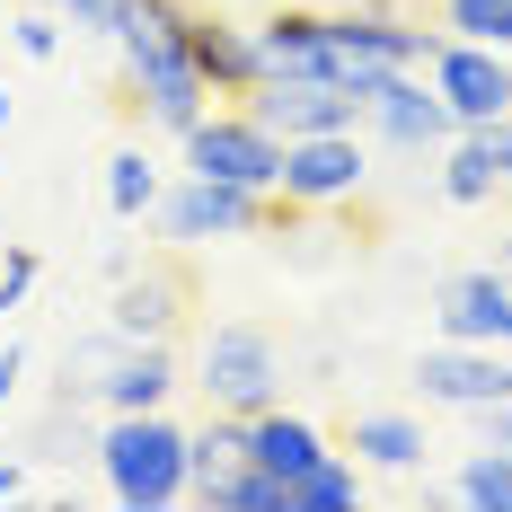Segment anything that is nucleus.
<instances>
[{
    "instance_id": "1",
    "label": "nucleus",
    "mask_w": 512,
    "mask_h": 512,
    "mask_svg": "<svg viewBox=\"0 0 512 512\" xmlns=\"http://www.w3.org/2000/svg\"><path fill=\"white\" fill-rule=\"evenodd\" d=\"M115 71H124V106L142 115V133H186L212 106V80L186 53V0H159L151 18L115 45Z\"/></svg>"
},
{
    "instance_id": "2",
    "label": "nucleus",
    "mask_w": 512,
    "mask_h": 512,
    "mask_svg": "<svg viewBox=\"0 0 512 512\" xmlns=\"http://www.w3.org/2000/svg\"><path fill=\"white\" fill-rule=\"evenodd\" d=\"M98 468H106V495H115V504H133V512L186 504V424H177L168 407L106 415Z\"/></svg>"
},
{
    "instance_id": "3",
    "label": "nucleus",
    "mask_w": 512,
    "mask_h": 512,
    "mask_svg": "<svg viewBox=\"0 0 512 512\" xmlns=\"http://www.w3.org/2000/svg\"><path fill=\"white\" fill-rule=\"evenodd\" d=\"M186 389H204V407H221V415L283 407V345H274V327H256V318H221V327H204V336H195Z\"/></svg>"
},
{
    "instance_id": "4",
    "label": "nucleus",
    "mask_w": 512,
    "mask_h": 512,
    "mask_svg": "<svg viewBox=\"0 0 512 512\" xmlns=\"http://www.w3.org/2000/svg\"><path fill=\"white\" fill-rule=\"evenodd\" d=\"M159 239L168 248H212V239H256V230H283V195H248V186H221V177H177L159 186Z\"/></svg>"
},
{
    "instance_id": "5",
    "label": "nucleus",
    "mask_w": 512,
    "mask_h": 512,
    "mask_svg": "<svg viewBox=\"0 0 512 512\" xmlns=\"http://www.w3.org/2000/svg\"><path fill=\"white\" fill-rule=\"evenodd\" d=\"M177 142H186V177H221V186H248V195L283 186V142L256 124L248 106H204Z\"/></svg>"
},
{
    "instance_id": "6",
    "label": "nucleus",
    "mask_w": 512,
    "mask_h": 512,
    "mask_svg": "<svg viewBox=\"0 0 512 512\" xmlns=\"http://www.w3.org/2000/svg\"><path fill=\"white\" fill-rule=\"evenodd\" d=\"M115 274V301H106V327L115 336H133V345H177V327H186V309H195V274H186V248L177 256H115L106 265Z\"/></svg>"
},
{
    "instance_id": "7",
    "label": "nucleus",
    "mask_w": 512,
    "mask_h": 512,
    "mask_svg": "<svg viewBox=\"0 0 512 512\" xmlns=\"http://www.w3.org/2000/svg\"><path fill=\"white\" fill-rule=\"evenodd\" d=\"M362 186H371V142H362V124L283 142V186H274L283 212H336V204H354Z\"/></svg>"
},
{
    "instance_id": "8",
    "label": "nucleus",
    "mask_w": 512,
    "mask_h": 512,
    "mask_svg": "<svg viewBox=\"0 0 512 512\" xmlns=\"http://www.w3.org/2000/svg\"><path fill=\"white\" fill-rule=\"evenodd\" d=\"M415 398L424 407H460V415L512 398V345H460V336L424 345L415 354Z\"/></svg>"
},
{
    "instance_id": "9",
    "label": "nucleus",
    "mask_w": 512,
    "mask_h": 512,
    "mask_svg": "<svg viewBox=\"0 0 512 512\" xmlns=\"http://www.w3.org/2000/svg\"><path fill=\"white\" fill-rule=\"evenodd\" d=\"M424 80L442 89V106H451L460 124H495V115H512V53H504V45L442 36L433 62H424Z\"/></svg>"
},
{
    "instance_id": "10",
    "label": "nucleus",
    "mask_w": 512,
    "mask_h": 512,
    "mask_svg": "<svg viewBox=\"0 0 512 512\" xmlns=\"http://www.w3.org/2000/svg\"><path fill=\"white\" fill-rule=\"evenodd\" d=\"M239 106H248L274 142H301V133H345V124H362V98L345 89V80H256Z\"/></svg>"
},
{
    "instance_id": "11",
    "label": "nucleus",
    "mask_w": 512,
    "mask_h": 512,
    "mask_svg": "<svg viewBox=\"0 0 512 512\" xmlns=\"http://www.w3.org/2000/svg\"><path fill=\"white\" fill-rule=\"evenodd\" d=\"M362 133L389 142V151H442V142L460 133V115L442 106V89H433L424 71H389L380 98L362 106Z\"/></svg>"
},
{
    "instance_id": "12",
    "label": "nucleus",
    "mask_w": 512,
    "mask_h": 512,
    "mask_svg": "<svg viewBox=\"0 0 512 512\" xmlns=\"http://www.w3.org/2000/svg\"><path fill=\"white\" fill-rule=\"evenodd\" d=\"M256 62L265 80H336V36H327V9H301V0H274L256 9Z\"/></svg>"
},
{
    "instance_id": "13",
    "label": "nucleus",
    "mask_w": 512,
    "mask_h": 512,
    "mask_svg": "<svg viewBox=\"0 0 512 512\" xmlns=\"http://www.w3.org/2000/svg\"><path fill=\"white\" fill-rule=\"evenodd\" d=\"M186 53H195V71L212 80V98H248L256 80H265L256 27H248V18H230L221 0H186Z\"/></svg>"
},
{
    "instance_id": "14",
    "label": "nucleus",
    "mask_w": 512,
    "mask_h": 512,
    "mask_svg": "<svg viewBox=\"0 0 512 512\" xmlns=\"http://www.w3.org/2000/svg\"><path fill=\"white\" fill-rule=\"evenodd\" d=\"M433 318H442V336H460V345H512V274L504 265H460V274H442Z\"/></svg>"
},
{
    "instance_id": "15",
    "label": "nucleus",
    "mask_w": 512,
    "mask_h": 512,
    "mask_svg": "<svg viewBox=\"0 0 512 512\" xmlns=\"http://www.w3.org/2000/svg\"><path fill=\"white\" fill-rule=\"evenodd\" d=\"M230 468H248V415L204 407V424L186 433V504H212Z\"/></svg>"
},
{
    "instance_id": "16",
    "label": "nucleus",
    "mask_w": 512,
    "mask_h": 512,
    "mask_svg": "<svg viewBox=\"0 0 512 512\" xmlns=\"http://www.w3.org/2000/svg\"><path fill=\"white\" fill-rule=\"evenodd\" d=\"M318 451H336V442H327V433H318L301 407H265V415H248V460L265 468V477H283V486H292V477H301Z\"/></svg>"
},
{
    "instance_id": "17",
    "label": "nucleus",
    "mask_w": 512,
    "mask_h": 512,
    "mask_svg": "<svg viewBox=\"0 0 512 512\" xmlns=\"http://www.w3.org/2000/svg\"><path fill=\"white\" fill-rule=\"evenodd\" d=\"M345 451H354L362 468H389V477H407V468H424V424L415 415H354V433H345Z\"/></svg>"
},
{
    "instance_id": "18",
    "label": "nucleus",
    "mask_w": 512,
    "mask_h": 512,
    "mask_svg": "<svg viewBox=\"0 0 512 512\" xmlns=\"http://www.w3.org/2000/svg\"><path fill=\"white\" fill-rule=\"evenodd\" d=\"M362 504V460L354 451H318V460L283 486V512H354Z\"/></svg>"
},
{
    "instance_id": "19",
    "label": "nucleus",
    "mask_w": 512,
    "mask_h": 512,
    "mask_svg": "<svg viewBox=\"0 0 512 512\" xmlns=\"http://www.w3.org/2000/svg\"><path fill=\"white\" fill-rule=\"evenodd\" d=\"M45 9L80 36V45H106V53H115V45H124V36L159 9V0H45Z\"/></svg>"
},
{
    "instance_id": "20",
    "label": "nucleus",
    "mask_w": 512,
    "mask_h": 512,
    "mask_svg": "<svg viewBox=\"0 0 512 512\" xmlns=\"http://www.w3.org/2000/svg\"><path fill=\"white\" fill-rule=\"evenodd\" d=\"M159 186H168V177H159V159L142 151V142H124V151L106 159V212H115V221H142V212L159 204Z\"/></svg>"
},
{
    "instance_id": "21",
    "label": "nucleus",
    "mask_w": 512,
    "mask_h": 512,
    "mask_svg": "<svg viewBox=\"0 0 512 512\" xmlns=\"http://www.w3.org/2000/svg\"><path fill=\"white\" fill-rule=\"evenodd\" d=\"M451 495H460L468 512H512V460L477 442V451L460 460V477H451Z\"/></svg>"
},
{
    "instance_id": "22",
    "label": "nucleus",
    "mask_w": 512,
    "mask_h": 512,
    "mask_svg": "<svg viewBox=\"0 0 512 512\" xmlns=\"http://www.w3.org/2000/svg\"><path fill=\"white\" fill-rule=\"evenodd\" d=\"M442 36H468V45H504L512 53V0H442Z\"/></svg>"
},
{
    "instance_id": "23",
    "label": "nucleus",
    "mask_w": 512,
    "mask_h": 512,
    "mask_svg": "<svg viewBox=\"0 0 512 512\" xmlns=\"http://www.w3.org/2000/svg\"><path fill=\"white\" fill-rule=\"evenodd\" d=\"M442 195H451V204H495V195H504V186H495V168L468 151V133L442 142Z\"/></svg>"
},
{
    "instance_id": "24",
    "label": "nucleus",
    "mask_w": 512,
    "mask_h": 512,
    "mask_svg": "<svg viewBox=\"0 0 512 512\" xmlns=\"http://www.w3.org/2000/svg\"><path fill=\"white\" fill-rule=\"evenodd\" d=\"M212 512H283V477H265V468H230L221 477V495H212Z\"/></svg>"
},
{
    "instance_id": "25",
    "label": "nucleus",
    "mask_w": 512,
    "mask_h": 512,
    "mask_svg": "<svg viewBox=\"0 0 512 512\" xmlns=\"http://www.w3.org/2000/svg\"><path fill=\"white\" fill-rule=\"evenodd\" d=\"M9 45L27 53V62H53V53H62V18H53V9H18V18H9Z\"/></svg>"
},
{
    "instance_id": "26",
    "label": "nucleus",
    "mask_w": 512,
    "mask_h": 512,
    "mask_svg": "<svg viewBox=\"0 0 512 512\" xmlns=\"http://www.w3.org/2000/svg\"><path fill=\"white\" fill-rule=\"evenodd\" d=\"M468 133V151L495 168V186H512V115H495V124H460Z\"/></svg>"
},
{
    "instance_id": "27",
    "label": "nucleus",
    "mask_w": 512,
    "mask_h": 512,
    "mask_svg": "<svg viewBox=\"0 0 512 512\" xmlns=\"http://www.w3.org/2000/svg\"><path fill=\"white\" fill-rule=\"evenodd\" d=\"M36 274H45V256H36V248H9V256H0V318L36 292Z\"/></svg>"
},
{
    "instance_id": "28",
    "label": "nucleus",
    "mask_w": 512,
    "mask_h": 512,
    "mask_svg": "<svg viewBox=\"0 0 512 512\" xmlns=\"http://www.w3.org/2000/svg\"><path fill=\"white\" fill-rule=\"evenodd\" d=\"M477 442L512 460V398H495V407H477Z\"/></svg>"
},
{
    "instance_id": "29",
    "label": "nucleus",
    "mask_w": 512,
    "mask_h": 512,
    "mask_svg": "<svg viewBox=\"0 0 512 512\" xmlns=\"http://www.w3.org/2000/svg\"><path fill=\"white\" fill-rule=\"evenodd\" d=\"M18 389H27V345H9V336H0V407H9Z\"/></svg>"
},
{
    "instance_id": "30",
    "label": "nucleus",
    "mask_w": 512,
    "mask_h": 512,
    "mask_svg": "<svg viewBox=\"0 0 512 512\" xmlns=\"http://www.w3.org/2000/svg\"><path fill=\"white\" fill-rule=\"evenodd\" d=\"M18 486H27V468H18V460H9V451H0V504H9Z\"/></svg>"
},
{
    "instance_id": "31",
    "label": "nucleus",
    "mask_w": 512,
    "mask_h": 512,
    "mask_svg": "<svg viewBox=\"0 0 512 512\" xmlns=\"http://www.w3.org/2000/svg\"><path fill=\"white\" fill-rule=\"evenodd\" d=\"M9 115H18V98H9V89H0V133H9Z\"/></svg>"
},
{
    "instance_id": "32",
    "label": "nucleus",
    "mask_w": 512,
    "mask_h": 512,
    "mask_svg": "<svg viewBox=\"0 0 512 512\" xmlns=\"http://www.w3.org/2000/svg\"><path fill=\"white\" fill-rule=\"evenodd\" d=\"M495 265H504V274H512V239H504V256H495Z\"/></svg>"
}]
</instances>
